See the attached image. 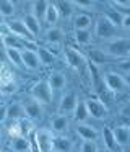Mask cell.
I'll return each mask as SVG.
<instances>
[{"instance_id": "2e32d148", "label": "cell", "mask_w": 130, "mask_h": 152, "mask_svg": "<svg viewBox=\"0 0 130 152\" xmlns=\"http://www.w3.org/2000/svg\"><path fill=\"white\" fill-rule=\"evenodd\" d=\"M23 118H26V116H25V110H23L21 103H10L6 106V119H10V121H20Z\"/></svg>"}, {"instance_id": "3957f363", "label": "cell", "mask_w": 130, "mask_h": 152, "mask_svg": "<svg viewBox=\"0 0 130 152\" xmlns=\"http://www.w3.org/2000/svg\"><path fill=\"white\" fill-rule=\"evenodd\" d=\"M32 141H34L36 147H38V152H52L54 151V132L47 128H41L31 136Z\"/></svg>"}, {"instance_id": "836d02e7", "label": "cell", "mask_w": 130, "mask_h": 152, "mask_svg": "<svg viewBox=\"0 0 130 152\" xmlns=\"http://www.w3.org/2000/svg\"><path fill=\"white\" fill-rule=\"evenodd\" d=\"M80 152H99V147H98V144L93 141H81Z\"/></svg>"}, {"instance_id": "4dcf8cb0", "label": "cell", "mask_w": 130, "mask_h": 152, "mask_svg": "<svg viewBox=\"0 0 130 152\" xmlns=\"http://www.w3.org/2000/svg\"><path fill=\"white\" fill-rule=\"evenodd\" d=\"M15 13V4L12 0H0V15L2 17H12Z\"/></svg>"}, {"instance_id": "30bf717a", "label": "cell", "mask_w": 130, "mask_h": 152, "mask_svg": "<svg viewBox=\"0 0 130 152\" xmlns=\"http://www.w3.org/2000/svg\"><path fill=\"white\" fill-rule=\"evenodd\" d=\"M21 59H23V66H25L26 69L38 70L39 67H41L38 49H23L21 51Z\"/></svg>"}, {"instance_id": "ac0fdd59", "label": "cell", "mask_w": 130, "mask_h": 152, "mask_svg": "<svg viewBox=\"0 0 130 152\" xmlns=\"http://www.w3.org/2000/svg\"><path fill=\"white\" fill-rule=\"evenodd\" d=\"M23 21H25L26 28H28V31L31 33L32 38H36L39 33H41V21H39L38 18L34 17V15L28 13L25 18H23Z\"/></svg>"}, {"instance_id": "ba28073f", "label": "cell", "mask_w": 130, "mask_h": 152, "mask_svg": "<svg viewBox=\"0 0 130 152\" xmlns=\"http://www.w3.org/2000/svg\"><path fill=\"white\" fill-rule=\"evenodd\" d=\"M6 25H8V30L13 36L20 38V39H25L28 43H34V38L31 36V33L28 31L23 20H13V21H8Z\"/></svg>"}, {"instance_id": "8fae6325", "label": "cell", "mask_w": 130, "mask_h": 152, "mask_svg": "<svg viewBox=\"0 0 130 152\" xmlns=\"http://www.w3.org/2000/svg\"><path fill=\"white\" fill-rule=\"evenodd\" d=\"M77 103H78V98H77V95H75L73 92L65 93V95L60 98V105H58V111H60V115L67 116V113H73Z\"/></svg>"}, {"instance_id": "5b68a950", "label": "cell", "mask_w": 130, "mask_h": 152, "mask_svg": "<svg viewBox=\"0 0 130 152\" xmlns=\"http://www.w3.org/2000/svg\"><path fill=\"white\" fill-rule=\"evenodd\" d=\"M103 82H104V85H106V88L109 90V92H112V93L122 92V90L127 87L125 82H124L122 74H117V72H114V70H106V72H104Z\"/></svg>"}, {"instance_id": "ee69618b", "label": "cell", "mask_w": 130, "mask_h": 152, "mask_svg": "<svg viewBox=\"0 0 130 152\" xmlns=\"http://www.w3.org/2000/svg\"><path fill=\"white\" fill-rule=\"evenodd\" d=\"M0 137H2V126H0Z\"/></svg>"}, {"instance_id": "e0dca14e", "label": "cell", "mask_w": 130, "mask_h": 152, "mask_svg": "<svg viewBox=\"0 0 130 152\" xmlns=\"http://www.w3.org/2000/svg\"><path fill=\"white\" fill-rule=\"evenodd\" d=\"M46 41H47L49 46H58V44L64 41V33H62L60 28H49L47 31H46Z\"/></svg>"}, {"instance_id": "d6a6232c", "label": "cell", "mask_w": 130, "mask_h": 152, "mask_svg": "<svg viewBox=\"0 0 130 152\" xmlns=\"http://www.w3.org/2000/svg\"><path fill=\"white\" fill-rule=\"evenodd\" d=\"M104 15H106V17L109 18V20L112 21V23L116 25V26H120V25H122L124 15L120 13L119 10H116V8H114V7H112V8H109V10H107V12H106V13H104Z\"/></svg>"}, {"instance_id": "c3c4849f", "label": "cell", "mask_w": 130, "mask_h": 152, "mask_svg": "<svg viewBox=\"0 0 130 152\" xmlns=\"http://www.w3.org/2000/svg\"><path fill=\"white\" fill-rule=\"evenodd\" d=\"M99 152H101V151H99Z\"/></svg>"}, {"instance_id": "9a60e30c", "label": "cell", "mask_w": 130, "mask_h": 152, "mask_svg": "<svg viewBox=\"0 0 130 152\" xmlns=\"http://www.w3.org/2000/svg\"><path fill=\"white\" fill-rule=\"evenodd\" d=\"M68 129V118L65 115H55L54 118L51 119V131L57 132V134H62Z\"/></svg>"}, {"instance_id": "d4e9b609", "label": "cell", "mask_w": 130, "mask_h": 152, "mask_svg": "<svg viewBox=\"0 0 130 152\" xmlns=\"http://www.w3.org/2000/svg\"><path fill=\"white\" fill-rule=\"evenodd\" d=\"M47 7H49V2H46V0H38V2H32V4H31V15H34L39 21L44 20L46 12H47Z\"/></svg>"}, {"instance_id": "f1b7e54d", "label": "cell", "mask_w": 130, "mask_h": 152, "mask_svg": "<svg viewBox=\"0 0 130 152\" xmlns=\"http://www.w3.org/2000/svg\"><path fill=\"white\" fill-rule=\"evenodd\" d=\"M91 31L90 30H77L75 31V41H77L80 46H86L91 43Z\"/></svg>"}, {"instance_id": "44dd1931", "label": "cell", "mask_w": 130, "mask_h": 152, "mask_svg": "<svg viewBox=\"0 0 130 152\" xmlns=\"http://www.w3.org/2000/svg\"><path fill=\"white\" fill-rule=\"evenodd\" d=\"M101 139H103V142H104V145H106L107 151H116V149H117V142H116V137H114L112 128L104 126V128H103V134H101Z\"/></svg>"}, {"instance_id": "603a6c76", "label": "cell", "mask_w": 130, "mask_h": 152, "mask_svg": "<svg viewBox=\"0 0 130 152\" xmlns=\"http://www.w3.org/2000/svg\"><path fill=\"white\" fill-rule=\"evenodd\" d=\"M38 56L41 61V66H52L57 61V54L52 53L47 48H38Z\"/></svg>"}, {"instance_id": "7bdbcfd3", "label": "cell", "mask_w": 130, "mask_h": 152, "mask_svg": "<svg viewBox=\"0 0 130 152\" xmlns=\"http://www.w3.org/2000/svg\"><path fill=\"white\" fill-rule=\"evenodd\" d=\"M3 23H5V21H3V17L0 15V25H3Z\"/></svg>"}, {"instance_id": "7a4b0ae2", "label": "cell", "mask_w": 130, "mask_h": 152, "mask_svg": "<svg viewBox=\"0 0 130 152\" xmlns=\"http://www.w3.org/2000/svg\"><path fill=\"white\" fill-rule=\"evenodd\" d=\"M94 34H96L99 39H114L117 34V26L106 17V15H101L96 18L94 21Z\"/></svg>"}, {"instance_id": "4fadbf2b", "label": "cell", "mask_w": 130, "mask_h": 152, "mask_svg": "<svg viewBox=\"0 0 130 152\" xmlns=\"http://www.w3.org/2000/svg\"><path fill=\"white\" fill-rule=\"evenodd\" d=\"M77 134L78 137L81 139V141H93L96 142L98 139H99V132L96 131L94 128H91V126L88 124H77Z\"/></svg>"}, {"instance_id": "f6af8a7d", "label": "cell", "mask_w": 130, "mask_h": 152, "mask_svg": "<svg viewBox=\"0 0 130 152\" xmlns=\"http://www.w3.org/2000/svg\"><path fill=\"white\" fill-rule=\"evenodd\" d=\"M107 152H116V151H107Z\"/></svg>"}, {"instance_id": "8992f818", "label": "cell", "mask_w": 130, "mask_h": 152, "mask_svg": "<svg viewBox=\"0 0 130 152\" xmlns=\"http://www.w3.org/2000/svg\"><path fill=\"white\" fill-rule=\"evenodd\" d=\"M65 61H67V64L72 67V69H83L84 66H86L88 59L84 57V54H81L78 49H75V48H65Z\"/></svg>"}, {"instance_id": "6da1fadb", "label": "cell", "mask_w": 130, "mask_h": 152, "mask_svg": "<svg viewBox=\"0 0 130 152\" xmlns=\"http://www.w3.org/2000/svg\"><path fill=\"white\" fill-rule=\"evenodd\" d=\"M106 51L110 57L114 59H124V57L130 56V39L127 38H114V39L107 41L106 44Z\"/></svg>"}, {"instance_id": "bcb514c9", "label": "cell", "mask_w": 130, "mask_h": 152, "mask_svg": "<svg viewBox=\"0 0 130 152\" xmlns=\"http://www.w3.org/2000/svg\"><path fill=\"white\" fill-rule=\"evenodd\" d=\"M122 152H130V151H122Z\"/></svg>"}, {"instance_id": "8d00e7d4", "label": "cell", "mask_w": 130, "mask_h": 152, "mask_svg": "<svg viewBox=\"0 0 130 152\" xmlns=\"http://www.w3.org/2000/svg\"><path fill=\"white\" fill-rule=\"evenodd\" d=\"M73 5H77V7L80 8H91L93 7V2H81V0H77V2H73Z\"/></svg>"}, {"instance_id": "277c9868", "label": "cell", "mask_w": 130, "mask_h": 152, "mask_svg": "<svg viewBox=\"0 0 130 152\" xmlns=\"http://www.w3.org/2000/svg\"><path fill=\"white\" fill-rule=\"evenodd\" d=\"M29 95L31 98H34L36 102H39L41 105H49L52 103V96H54V92H52L51 85H49L47 80H39L29 90Z\"/></svg>"}, {"instance_id": "4316f807", "label": "cell", "mask_w": 130, "mask_h": 152, "mask_svg": "<svg viewBox=\"0 0 130 152\" xmlns=\"http://www.w3.org/2000/svg\"><path fill=\"white\" fill-rule=\"evenodd\" d=\"M13 72L5 62H0V85L2 87H8L13 83Z\"/></svg>"}, {"instance_id": "e575fe53", "label": "cell", "mask_w": 130, "mask_h": 152, "mask_svg": "<svg viewBox=\"0 0 130 152\" xmlns=\"http://www.w3.org/2000/svg\"><path fill=\"white\" fill-rule=\"evenodd\" d=\"M8 132H10V136H12V139L23 136L21 134V126H20V121H12V124L8 126Z\"/></svg>"}, {"instance_id": "7c38bea8", "label": "cell", "mask_w": 130, "mask_h": 152, "mask_svg": "<svg viewBox=\"0 0 130 152\" xmlns=\"http://www.w3.org/2000/svg\"><path fill=\"white\" fill-rule=\"evenodd\" d=\"M112 59L114 57H110L104 49H91L90 53H88V61H90V64H93V66H104V64L110 62Z\"/></svg>"}, {"instance_id": "52a82bcc", "label": "cell", "mask_w": 130, "mask_h": 152, "mask_svg": "<svg viewBox=\"0 0 130 152\" xmlns=\"http://www.w3.org/2000/svg\"><path fill=\"white\" fill-rule=\"evenodd\" d=\"M88 108V115L94 119H103L107 116V106L98 98H86L84 100Z\"/></svg>"}, {"instance_id": "cb8c5ba5", "label": "cell", "mask_w": 130, "mask_h": 152, "mask_svg": "<svg viewBox=\"0 0 130 152\" xmlns=\"http://www.w3.org/2000/svg\"><path fill=\"white\" fill-rule=\"evenodd\" d=\"M72 115H73V119L77 123H83V121H86V119L90 118L84 100H78V103H77V106H75V110H73V113H72Z\"/></svg>"}, {"instance_id": "f546056e", "label": "cell", "mask_w": 130, "mask_h": 152, "mask_svg": "<svg viewBox=\"0 0 130 152\" xmlns=\"http://www.w3.org/2000/svg\"><path fill=\"white\" fill-rule=\"evenodd\" d=\"M6 59L15 67H25L23 66V59H21V51L18 49H6Z\"/></svg>"}, {"instance_id": "74e56055", "label": "cell", "mask_w": 130, "mask_h": 152, "mask_svg": "<svg viewBox=\"0 0 130 152\" xmlns=\"http://www.w3.org/2000/svg\"><path fill=\"white\" fill-rule=\"evenodd\" d=\"M6 119V106L5 105H0V124Z\"/></svg>"}, {"instance_id": "83f0119b", "label": "cell", "mask_w": 130, "mask_h": 152, "mask_svg": "<svg viewBox=\"0 0 130 152\" xmlns=\"http://www.w3.org/2000/svg\"><path fill=\"white\" fill-rule=\"evenodd\" d=\"M58 18H60V13H58V10H57V7H55V4H54V2H49V7H47V12H46L44 21L52 28V26H54V25L58 21Z\"/></svg>"}, {"instance_id": "d590c367", "label": "cell", "mask_w": 130, "mask_h": 152, "mask_svg": "<svg viewBox=\"0 0 130 152\" xmlns=\"http://www.w3.org/2000/svg\"><path fill=\"white\" fill-rule=\"evenodd\" d=\"M117 67H119L124 74H130V56L120 59L119 62H117Z\"/></svg>"}, {"instance_id": "484cf974", "label": "cell", "mask_w": 130, "mask_h": 152, "mask_svg": "<svg viewBox=\"0 0 130 152\" xmlns=\"http://www.w3.org/2000/svg\"><path fill=\"white\" fill-rule=\"evenodd\" d=\"M91 23H93V18H91V15L88 13H80L75 17L73 20V26H75V31L77 30H90Z\"/></svg>"}, {"instance_id": "ffe728a7", "label": "cell", "mask_w": 130, "mask_h": 152, "mask_svg": "<svg viewBox=\"0 0 130 152\" xmlns=\"http://www.w3.org/2000/svg\"><path fill=\"white\" fill-rule=\"evenodd\" d=\"M72 147H73V142H72L70 137H67V136H55L54 151H57V152H72Z\"/></svg>"}, {"instance_id": "ab89813d", "label": "cell", "mask_w": 130, "mask_h": 152, "mask_svg": "<svg viewBox=\"0 0 130 152\" xmlns=\"http://www.w3.org/2000/svg\"><path fill=\"white\" fill-rule=\"evenodd\" d=\"M122 28H125V30H130V17L129 15H124V20H122V25H120Z\"/></svg>"}, {"instance_id": "60d3db41", "label": "cell", "mask_w": 130, "mask_h": 152, "mask_svg": "<svg viewBox=\"0 0 130 152\" xmlns=\"http://www.w3.org/2000/svg\"><path fill=\"white\" fill-rule=\"evenodd\" d=\"M122 77H124V82H125V85L130 87V74H122Z\"/></svg>"}, {"instance_id": "d6986e66", "label": "cell", "mask_w": 130, "mask_h": 152, "mask_svg": "<svg viewBox=\"0 0 130 152\" xmlns=\"http://www.w3.org/2000/svg\"><path fill=\"white\" fill-rule=\"evenodd\" d=\"M47 82H49V85H51L52 92H55V90H62L65 85H67V79H65V75L62 72H52L51 75H49Z\"/></svg>"}, {"instance_id": "1f68e13d", "label": "cell", "mask_w": 130, "mask_h": 152, "mask_svg": "<svg viewBox=\"0 0 130 152\" xmlns=\"http://www.w3.org/2000/svg\"><path fill=\"white\" fill-rule=\"evenodd\" d=\"M55 7H57L58 13L64 15L65 18L72 17V13H73V2H57Z\"/></svg>"}, {"instance_id": "7dc6e473", "label": "cell", "mask_w": 130, "mask_h": 152, "mask_svg": "<svg viewBox=\"0 0 130 152\" xmlns=\"http://www.w3.org/2000/svg\"><path fill=\"white\" fill-rule=\"evenodd\" d=\"M0 152H2V151H0Z\"/></svg>"}, {"instance_id": "f35d334b", "label": "cell", "mask_w": 130, "mask_h": 152, "mask_svg": "<svg viewBox=\"0 0 130 152\" xmlns=\"http://www.w3.org/2000/svg\"><path fill=\"white\" fill-rule=\"evenodd\" d=\"M3 57H6V49L2 43V36H0V62H3Z\"/></svg>"}, {"instance_id": "9c48e42d", "label": "cell", "mask_w": 130, "mask_h": 152, "mask_svg": "<svg viewBox=\"0 0 130 152\" xmlns=\"http://www.w3.org/2000/svg\"><path fill=\"white\" fill-rule=\"evenodd\" d=\"M23 110H25V116L31 121H39L42 118V106L39 102L29 96L25 103H23Z\"/></svg>"}, {"instance_id": "7402d4cb", "label": "cell", "mask_w": 130, "mask_h": 152, "mask_svg": "<svg viewBox=\"0 0 130 152\" xmlns=\"http://www.w3.org/2000/svg\"><path fill=\"white\" fill-rule=\"evenodd\" d=\"M10 147H12L13 152H28L31 151V144H29V139L28 137H13L12 142H10Z\"/></svg>"}, {"instance_id": "b9f144b4", "label": "cell", "mask_w": 130, "mask_h": 152, "mask_svg": "<svg viewBox=\"0 0 130 152\" xmlns=\"http://www.w3.org/2000/svg\"><path fill=\"white\" fill-rule=\"evenodd\" d=\"M3 102H5V93L0 90V105H3Z\"/></svg>"}, {"instance_id": "5bb4252c", "label": "cell", "mask_w": 130, "mask_h": 152, "mask_svg": "<svg viewBox=\"0 0 130 152\" xmlns=\"http://www.w3.org/2000/svg\"><path fill=\"white\" fill-rule=\"evenodd\" d=\"M112 132H114V137H116L117 145L125 147V145L130 142V126H125V124L116 126V128L112 129Z\"/></svg>"}]
</instances>
